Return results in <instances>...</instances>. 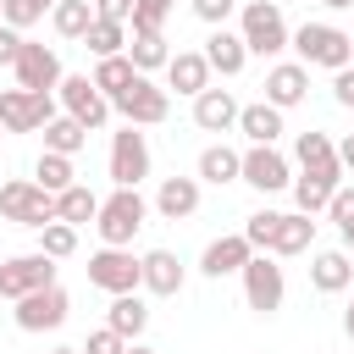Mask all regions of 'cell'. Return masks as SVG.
<instances>
[{
    "label": "cell",
    "instance_id": "obj_1",
    "mask_svg": "<svg viewBox=\"0 0 354 354\" xmlns=\"http://www.w3.org/2000/svg\"><path fill=\"white\" fill-rule=\"evenodd\" d=\"M288 50H299L304 66L343 72V66L354 61V33H343V28H332V22H304V28H293V44H288Z\"/></svg>",
    "mask_w": 354,
    "mask_h": 354
},
{
    "label": "cell",
    "instance_id": "obj_2",
    "mask_svg": "<svg viewBox=\"0 0 354 354\" xmlns=\"http://www.w3.org/2000/svg\"><path fill=\"white\" fill-rule=\"evenodd\" d=\"M149 221V205H144V194L138 188H116V194H105L100 199V216H94V232H100V243H116V249H127L133 238H138V227Z\"/></svg>",
    "mask_w": 354,
    "mask_h": 354
},
{
    "label": "cell",
    "instance_id": "obj_3",
    "mask_svg": "<svg viewBox=\"0 0 354 354\" xmlns=\"http://www.w3.org/2000/svg\"><path fill=\"white\" fill-rule=\"evenodd\" d=\"M238 33H243L249 55H282L293 44V28L282 22V6L277 0H249L238 11Z\"/></svg>",
    "mask_w": 354,
    "mask_h": 354
},
{
    "label": "cell",
    "instance_id": "obj_4",
    "mask_svg": "<svg viewBox=\"0 0 354 354\" xmlns=\"http://www.w3.org/2000/svg\"><path fill=\"white\" fill-rule=\"evenodd\" d=\"M88 282H94L100 293H111V299H116V293H138V288H144V254L105 243V249L88 254Z\"/></svg>",
    "mask_w": 354,
    "mask_h": 354
},
{
    "label": "cell",
    "instance_id": "obj_5",
    "mask_svg": "<svg viewBox=\"0 0 354 354\" xmlns=\"http://www.w3.org/2000/svg\"><path fill=\"white\" fill-rule=\"evenodd\" d=\"M55 88H0V122L6 133H44V122H55Z\"/></svg>",
    "mask_w": 354,
    "mask_h": 354
},
{
    "label": "cell",
    "instance_id": "obj_6",
    "mask_svg": "<svg viewBox=\"0 0 354 354\" xmlns=\"http://www.w3.org/2000/svg\"><path fill=\"white\" fill-rule=\"evenodd\" d=\"M238 277H243V304H249L254 315H277V310H282V299H288V277H282L277 254H260V249H254V260H249Z\"/></svg>",
    "mask_w": 354,
    "mask_h": 354
},
{
    "label": "cell",
    "instance_id": "obj_7",
    "mask_svg": "<svg viewBox=\"0 0 354 354\" xmlns=\"http://www.w3.org/2000/svg\"><path fill=\"white\" fill-rule=\"evenodd\" d=\"M0 216L17 227H44V221H55V194L39 188L33 177H11V183H0Z\"/></svg>",
    "mask_w": 354,
    "mask_h": 354
},
{
    "label": "cell",
    "instance_id": "obj_8",
    "mask_svg": "<svg viewBox=\"0 0 354 354\" xmlns=\"http://www.w3.org/2000/svg\"><path fill=\"white\" fill-rule=\"evenodd\" d=\"M111 111H116L122 122H133V127H160V122L171 116V88H160V83H149V72H138L133 88L111 100Z\"/></svg>",
    "mask_w": 354,
    "mask_h": 354
},
{
    "label": "cell",
    "instance_id": "obj_9",
    "mask_svg": "<svg viewBox=\"0 0 354 354\" xmlns=\"http://www.w3.org/2000/svg\"><path fill=\"white\" fill-rule=\"evenodd\" d=\"M144 177H149V138H144V127L122 122V133H111V183L138 188Z\"/></svg>",
    "mask_w": 354,
    "mask_h": 354
},
{
    "label": "cell",
    "instance_id": "obj_10",
    "mask_svg": "<svg viewBox=\"0 0 354 354\" xmlns=\"http://www.w3.org/2000/svg\"><path fill=\"white\" fill-rule=\"evenodd\" d=\"M17 310H11V321L22 326V332H55L61 321H66V310H72V299H66V288L61 282H50V288H33V293H22V299H11Z\"/></svg>",
    "mask_w": 354,
    "mask_h": 354
},
{
    "label": "cell",
    "instance_id": "obj_11",
    "mask_svg": "<svg viewBox=\"0 0 354 354\" xmlns=\"http://www.w3.org/2000/svg\"><path fill=\"white\" fill-rule=\"evenodd\" d=\"M238 183H249L254 194H282V188H293V160H288L277 144H249Z\"/></svg>",
    "mask_w": 354,
    "mask_h": 354
},
{
    "label": "cell",
    "instance_id": "obj_12",
    "mask_svg": "<svg viewBox=\"0 0 354 354\" xmlns=\"http://www.w3.org/2000/svg\"><path fill=\"white\" fill-rule=\"evenodd\" d=\"M55 100H61V105H66V116H77V122H83L88 133L111 122V100H105V94L94 88V77H88V72H72V77H61Z\"/></svg>",
    "mask_w": 354,
    "mask_h": 354
},
{
    "label": "cell",
    "instance_id": "obj_13",
    "mask_svg": "<svg viewBox=\"0 0 354 354\" xmlns=\"http://www.w3.org/2000/svg\"><path fill=\"white\" fill-rule=\"evenodd\" d=\"M11 72H17V88H61V55L50 50V44H33V39H22V55L11 61Z\"/></svg>",
    "mask_w": 354,
    "mask_h": 354
},
{
    "label": "cell",
    "instance_id": "obj_14",
    "mask_svg": "<svg viewBox=\"0 0 354 354\" xmlns=\"http://www.w3.org/2000/svg\"><path fill=\"white\" fill-rule=\"evenodd\" d=\"M249 260H254V243H249L243 232H221V238H210V243H205V254H199V271L221 282V277H238Z\"/></svg>",
    "mask_w": 354,
    "mask_h": 354
},
{
    "label": "cell",
    "instance_id": "obj_15",
    "mask_svg": "<svg viewBox=\"0 0 354 354\" xmlns=\"http://www.w3.org/2000/svg\"><path fill=\"white\" fill-rule=\"evenodd\" d=\"M304 94H310V66H304V61H277V66L266 72V100H271L277 111L304 105Z\"/></svg>",
    "mask_w": 354,
    "mask_h": 354
},
{
    "label": "cell",
    "instance_id": "obj_16",
    "mask_svg": "<svg viewBox=\"0 0 354 354\" xmlns=\"http://www.w3.org/2000/svg\"><path fill=\"white\" fill-rule=\"evenodd\" d=\"M293 160H299V171H315V177H332V183H343V160H337V144H332V133H299V144H293Z\"/></svg>",
    "mask_w": 354,
    "mask_h": 354
},
{
    "label": "cell",
    "instance_id": "obj_17",
    "mask_svg": "<svg viewBox=\"0 0 354 354\" xmlns=\"http://www.w3.org/2000/svg\"><path fill=\"white\" fill-rule=\"evenodd\" d=\"M50 282H55V260H50L44 249H33V254H11V260H6V288H11V299L33 293V288H50Z\"/></svg>",
    "mask_w": 354,
    "mask_h": 354
},
{
    "label": "cell",
    "instance_id": "obj_18",
    "mask_svg": "<svg viewBox=\"0 0 354 354\" xmlns=\"http://www.w3.org/2000/svg\"><path fill=\"white\" fill-rule=\"evenodd\" d=\"M166 88H177V94H205L210 88V61H205V50H171V61H166Z\"/></svg>",
    "mask_w": 354,
    "mask_h": 354
},
{
    "label": "cell",
    "instance_id": "obj_19",
    "mask_svg": "<svg viewBox=\"0 0 354 354\" xmlns=\"http://www.w3.org/2000/svg\"><path fill=\"white\" fill-rule=\"evenodd\" d=\"M238 100H232V88H205V94H194V127H205V133H232L238 127Z\"/></svg>",
    "mask_w": 354,
    "mask_h": 354
},
{
    "label": "cell",
    "instance_id": "obj_20",
    "mask_svg": "<svg viewBox=\"0 0 354 354\" xmlns=\"http://www.w3.org/2000/svg\"><path fill=\"white\" fill-rule=\"evenodd\" d=\"M199 194H205L199 177H160V188H155V210H160L166 221H188V216L199 210Z\"/></svg>",
    "mask_w": 354,
    "mask_h": 354
},
{
    "label": "cell",
    "instance_id": "obj_21",
    "mask_svg": "<svg viewBox=\"0 0 354 354\" xmlns=\"http://www.w3.org/2000/svg\"><path fill=\"white\" fill-rule=\"evenodd\" d=\"M205 61H210V72L238 77V72L249 66V44H243V33H232V28H210V39H205Z\"/></svg>",
    "mask_w": 354,
    "mask_h": 354
},
{
    "label": "cell",
    "instance_id": "obj_22",
    "mask_svg": "<svg viewBox=\"0 0 354 354\" xmlns=\"http://www.w3.org/2000/svg\"><path fill=\"white\" fill-rule=\"evenodd\" d=\"M144 293H155V299H177L183 293V260L171 249H149L144 254Z\"/></svg>",
    "mask_w": 354,
    "mask_h": 354
},
{
    "label": "cell",
    "instance_id": "obj_23",
    "mask_svg": "<svg viewBox=\"0 0 354 354\" xmlns=\"http://www.w3.org/2000/svg\"><path fill=\"white\" fill-rule=\"evenodd\" d=\"M348 282H354L348 249H321V254L310 260V288H315V293H343Z\"/></svg>",
    "mask_w": 354,
    "mask_h": 354
},
{
    "label": "cell",
    "instance_id": "obj_24",
    "mask_svg": "<svg viewBox=\"0 0 354 354\" xmlns=\"http://www.w3.org/2000/svg\"><path fill=\"white\" fill-rule=\"evenodd\" d=\"M238 133H243L249 144H277L288 127H282V111H277L271 100H254V105L238 111Z\"/></svg>",
    "mask_w": 354,
    "mask_h": 354
},
{
    "label": "cell",
    "instance_id": "obj_25",
    "mask_svg": "<svg viewBox=\"0 0 354 354\" xmlns=\"http://www.w3.org/2000/svg\"><path fill=\"white\" fill-rule=\"evenodd\" d=\"M194 177L199 183H238L243 177V149H232V144H210V149H199V166H194Z\"/></svg>",
    "mask_w": 354,
    "mask_h": 354
},
{
    "label": "cell",
    "instance_id": "obj_26",
    "mask_svg": "<svg viewBox=\"0 0 354 354\" xmlns=\"http://www.w3.org/2000/svg\"><path fill=\"white\" fill-rule=\"evenodd\" d=\"M105 326H116L127 343H138L144 326H149V304H144V293H116L111 310H105Z\"/></svg>",
    "mask_w": 354,
    "mask_h": 354
},
{
    "label": "cell",
    "instance_id": "obj_27",
    "mask_svg": "<svg viewBox=\"0 0 354 354\" xmlns=\"http://www.w3.org/2000/svg\"><path fill=\"white\" fill-rule=\"evenodd\" d=\"M88 77H94V88H100L105 100H116V94H127V88H133L138 66H133V61H127V50H122V55H100Z\"/></svg>",
    "mask_w": 354,
    "mask_h": 354
},
{
    "label": "cell",
    "instance_id": "obj_28",
    "mask_svg": "<svg viewBox=\"0 0 354 354\" xmlns=\"http://www.w3.org/2000/svg\"><path fill=\"white\" fill-rule=\"evenodd\" d=\"M100 216V194L94 188H83V183H72V188H61L55 194V221H72V227H88Z\"/></svg>",
    "mask_w": 354,
    "mask_h": 354
},
{
    "label": "cell",
    "instance_id": "obj_29",
    "mask_svg": "<svg viewBox=\"0 0 354 354\" xmlns=\"http://www.w3.org/2000/svg\"><path fill=\"white\" fill-rule=\"evenodd\" d=\"M315 243V221L304 216V210H293V216H282L277 221V243H271V254L277 260H288V254H304Z\"/></svg>",
    "mask_w": 354,
    "mask_h": 354
},
{
    "label": "cell",
    "instance_id": "obj_30",
    "mask_svg": "<svg viewBox=\"0 0 354 354\" xmlns=\"http://www.w3.org/2000/svg\"><path fill=\"white\" fill-rule=\"evenodd\" d=\"M343 183H332V177H315V171H299L293 177V205L304 210V216H315V210H326L332 205V194H337Z\"/></svg>",
    "mask_w": 354,
    "mask_h": 354
},
{
    "label": "cell",
    "instance_id": "obj_31",
    "mask_svg": "<svg viewBox=\"0 0 354 354\" xmlns=\"http://www.w3.org/2000/svg\"><path fill=\"white\" fill-rule=\"evenodd\" d=\"M88 22H94V0H55V11H50V28L61 39H83Z\"/></svg>",
    "mask_w": 354,
    "mask_h": 354
},
{
    "label": "cell",
    "instance_id": "obj_32",
    "mask_svg": "<svg viewBox=\"0 0 354 354\" xmlns=\"http://www.w3.org/2000/svg\"><path fill=\"white\" fill-rule=\"evenodd\" d=\"M83 44L94 50V61H100V55H122V50H127V22L94 17V22H88V33H83Z\"/></svg>",
    "mask_w": 354,
    "mask_h": 354
},
{
    "label": "cell",
    "instance_id": "obj_33",
    "mask_svg": "<svg viewBox=\"0 0 354 354\" xmlns=\"http://www.w3.org/2000/svg\"><path fill=\"white\" fill-rule=\"evenodd\" d=\"M127 61H133L138 72H155V66H166V61H171V50H166V33H160V28H149V33H133V44H127Z\"/></svg>",
    "mask_w": 354,
    "mask_h": 354
},
{
    "label": "cell",
    "instance_id": "obj_34",
    "mask_svg": "<svg viewBox=\"0 0 354 354\" xmlns=\"http://www.w3.org/2000/svg\"><path fill=\"white\" fill-rule=\"evenodd\" d=\"M88 144V127L77 122V116H55V122H44V149H55V155H77Z\"/></svg>",
    "mask_w": 354,
    "mask_h": 354
},
{
    "label": "cell",
    "instance_id": "obj_35",
    "mask_svg": "<svg viewBox=\"0 0 354 354\" xmlns=\"http://www.w3.org/2000/svg\"><path fill=\"white\" fill-rule=\"evenodd\" d=\"M33 183H39V188H50V194L72 188V183H77V171H72V155H55V149H44V155L33 160Z\"/></svg>",
    "mask_w": 354,
    "mask_h": 354
},
{
    "label": "cell",
    "instance_id": "obj_36",
    "mask_svg": "<svg viewBox=\"0 0 354 354\" xmlns=\"http://www.w3.org/2000/svg\"><path fill=\"white\" fill-rule=\"evenodd\" d=\"M39 249H44L50 260L77 254V227H72V221H44V227H39Z\"/></svg>",
    "mask_w": 354,
    "mask_h": 354
},
{
    "label": "cell",
    "instance_id": "obj_37",
    "mask_svg": "<svg viewBox=\"0 0 354 354\" xmlns=\"http://www.w3.org/2000/svg\"><path fill=\"white\" fill-rule=\"evenodd\" d=\"M55 11V0H0V22H11V28H33V22H44Z\"/></svg>",
    "mask_w": 354,
    "mask_h": 354
},
{
    "label": "cell",
    "instance_id": "obj_38",
    "mask_svg": "<svg viewBox=\"0 0 354 354\" xmlns=\"http://www.w3.org/2000/svg\"><path fill=\"white\" fill-rule=\"evenodd\" d=\"M277 221H282V210H254V216L243 221V238H249L260 254H271V243H277Z\"/></svg>",
    "mask_w": 354,
    "mask_h": 354
},
{
    "label": "cell",
    "instance_id": "obj_39",
    "mask_svg": "<svg viewBox=\"0 0 354 354\" xmlns=\"http://www.w3.org/2000/svg\"><path fill=\"white\" fill-rule=\"evenodd\" d=\"M177 11V0H133V33H149V28H166V17Z\"/></svg>",
    "mask_w": 354,
    "mask_h": 354
},
{
    "label": "cell",
    "instance_id": "obj_40",
    "mask_svg": "<svg viewBox=\"0 0 354 354\" xmlns=\"http://www.w3.org/2000/svg\"><path fill=\"white\" fill-rule=\"evenodd\" d=\"M326 216L337 221L343 249H354V188H337V194H332V205H326Z\"/></svg>",
    "mask_w": 354,
    "mask_h": 354
},
{
    "label": "cell",
    "instance_id": "obj_41",
    "mask_svg": "<svg viewBox=\"0 0 354 354\" xmlns=\"http://www.w3.org/2000/svg\"><path fill=\"white\" fill-rule=\"evenodd\" d=\"M188 11H194L205 28H227V17L238 11V0H188Z\"/></svg>",
    "mask_w": 354,
    "mask_h": 354
},
{
    "label": "cell",
    "instance_id": "obj_42",
    "mask_svg": "<svg viewBox=\"0 0 354 354\" xmlns=\"http://www.w3.org/2000/svg\"><path fill=\"white\" fill-rule=\"evenodd\" d=\"M83 354H127V337L116 326H100V332L83 337Z\"/></svg>",
    "mask_w": 354,
    "mask_h": 354
},
{
    "label": "cell",
    "instance_id": "obj_43",
    "mask_svg": "<svg viewBox=\"0 0 354 354\" xmlns=\"http://www.w3.org/2000/svg\"><path fill=\"white\" fill-rule=\"evenodd\" d=\"M22 55V28H11V22H0V66H11Z\"/></svg>",
    "mask_w": 354,
    "mask_h": 354
},
{
    "label": "cell",
    "instance_id": "obj_44",
    "mask_svg": "<svg viewBox=\"0 0 354 354\" xmlns=\"http://www.w3.org/2000/svg\"><path fill=\"white\" fill-rule=\"evenodd\" d=\"M332 94H337L343 111H354V61H348L343 72H332Z\"/></svg>",
    "mask_w": 354,
    "mask_h": 354
},
{
    "label": "cell",
    "instance_id": "obj_45",
    "mask_svg": "<svg viewBox=\"0 0 354 354\" xmlns=\"http://www.w3.org/2000/svg\"><path fill=\"white\" fill-rule=\"evenodd\" d=\"M94 17H111V22H133V0H94Z\"/></svg>",
    "mask_w": 354,
    "mask_h": 354
},
{
    "label": "cell",
    "instance_id": "obj_46",
    "mask_svg": "<svg viewBox=\"0 0 354 354\" xmlns=\"http://www.w3.org/2000/svg\"><path fill=\"white\" fill-rule=\"evenodd\" d=\"M337 160H343V171H354V133L337 138Z\"/></svg>",
    "mask_w": 354,
    "mask_h": 354
},
{
    "label": "cell",
    "instance_id": "obj_47",
    "mask_svg": "<svg viewBox=\"0 0 354 354\" xmlns=\"http://www.w3.org/2000/svg\"><path fill=\"white\" fill-rule=\"evenodd\" d=\"M343 337H348V343H354V304H348V310H343Z\"/></svg>",
    "mask_w": 354,
    "mask_h": 354
},
{
    "label": "cell",
    "instance_id": "obj_48",
    "mask_svg": "<svg viewBox=\"0 0 354 354\" xmlns=\"http://www.w3.org/2000/svg\"><path fill=\"white\" fill-rule=\"evenodd\" d=\"M0 299H11V288H6V260H0Z\"/></svg>",
    "mask_w": 354,
    "mask_h": 354
},
{
    "label": "cell",
    "instance_id": "obj_49",
    "mask_svg": "<svg viewBox=\"0 0 354 354\" xmlns=\"http://www.w3.org/2000/svg\"><path fill=\"white\" fill-rule=\"evenodd\" d=\"M127 354H155V348L149 343H127Z\"/></svg>",
    "mask_w": 354,
    "mask_h": 354
},
{
    "label": "cell",
    "instance_id": "obj_50",
    "mask_svg": "<svg viewBox=\"0 0 354 354\" xmlns=\"http://www.w3.org/2000/svg\"><path fill=\"white\" fill-rule=\"evenodd\" d=\"M326 6H332V11H348V6H354V0H326Z\"/></svg>",
    "mask_w": 354,
    "mask_h": 354
},
{
    "label": "cell",
    "instance_id": "obj_51",
    "mask_svg": "<svg viewBox=\"0 0 354 354\" xmlns=\"http://www.w3.org/2000/svg\"><path fill=\"white\" fill-rule=\"evenodd\" d=\"M50 354H83V348H50Z\"/></svg>",
    "mask_w": 354,
    "mask_h": 354
},
{
    "label": "cell",
    "instance_id": "obj_52",
    "mask_svg": "<svg viewBox=\"0 0 354 354\" xmlns=\"http://www.w3.org/2000/svg\"><path fill=\"white\" fill-rule=\"evenodd\" d=\"M0 138H6V122H0Z\"/></svg>",
    "mask_w": 354,
    "mask_h": 354
}]
</instances>
